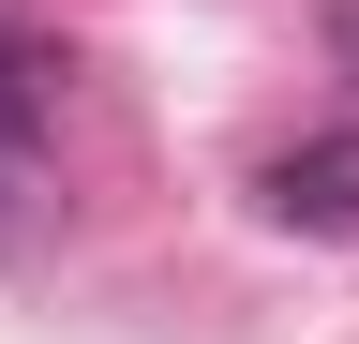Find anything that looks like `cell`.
<instances>
[{"mask_svg": "<svg viewBox=\"0 0 359 344\" xmlns=\"http://www.w3.org/2000/svg\"><path fill=\"white\" fill-rule=\"evenodd\" d=\"M255 209H269L285 240H359V120L269 150V165H255Z\"/></svg>", "mask_w": 359, "mask_h": 344, "instance_id": "cell-1", "label": "cell"}, {"mask_svg": "<svg viewBox=\"0 0 359 344\" xmlns=\"http://www.w3.org/2000/svg\"><path fill=\"white\" fill-rule=\"evenodd\" d=\"M330 46H344V60H359V0H344V15H330Z\"/></svg>", "mask_w": 359, "mask_h": 344, "instance_id": "cell-2", "label": "cell"}]
</instances>
